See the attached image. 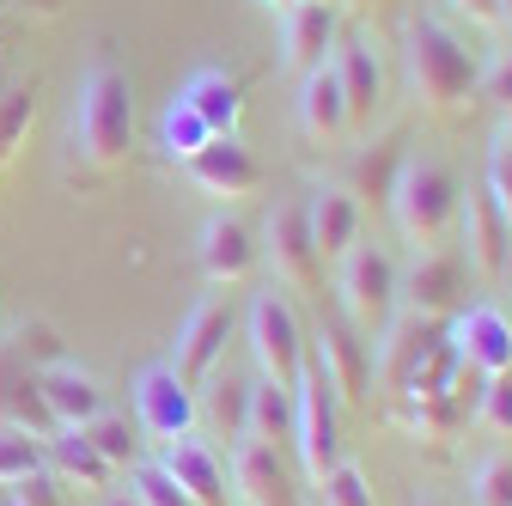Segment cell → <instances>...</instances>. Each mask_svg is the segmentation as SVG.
I'll use <instances>...</instances> for the list:
<instances>
[{"instance_id": "6da1fadb", "label": "cell", "mask_w": 512, "mask_h": 506, "mask_svg": "<svg viewBox=\"0 0 512 506\" xmlns=\"http://www.w3.org/2000/svg\"><path fill=\"white\" fill-rule=\"evenodd\" d=\"M128 135H135V86L110 55H98L74 86L68 110V153L80 171H116L128 159Z\"/></svg>"}, {"instance_id": "7a4b0ae2", "label": "cell", "mask_w": 512, "mask_h": 506, "mask_svg": "<svg viewBox=\"0 0 512 506\" xmlns=\"http://www.w3.org/2000/svg\"><path fill=\"white\" fill-rule=\"evenodd\" d=\"M403 68H409V86H415L427 116H458V110L476 104L482 61L452 25L433 19V13L403 19Z\"/></svg>"}, {"instance_id": "3957f363", "label": "cell", "mask_w": 512, "mask_h": 506, "mask_svg": "<svg viewBox=\"0 0 512 506\" xmlns=\"http://www.w3.org/2000/svg\"><path fill=\"white\" fill-rule=\"evenodd\" d=\"M458 202H464L458 171L445 165V159H433V153H409L403 171H397V183H391V196H384L397 232H403L415 250L445 244V232L458 226Z\"/></svg>"}, {"instance_id": "277c9868", "label": "cell", "mask_w": 512, "mask_h": 506, "mask_svg": "<svg viewBox=\"0 0 512 506\" xmlns=\"http://www.w3.org/2000/svg\"><path fill=\"white\" fill-rule=\"evenodd\" d=\"M293 452H299V470L311 476V488L342 464V397L311 354L293 385Z\"/></svg>"}, {"instance_id": "5b68a950", "label": "cell", "mask_w": 512, "mask_h": 506, "mask_svg": "<svg viewBox=\"0 0 512 506\" xmlns=\"http://www.w3.org/2000/svg\"><path fill=\"white\" fill-rule=\"evenodd\" d=\"M244 342H250V360L263 378H275V385H299V372H305V324H299V311L281 287L269 293H256L250 311H244Z\"/></svg>"}, {"instance_id": "8992f818", "label": "cell", "mask_w": 512, "mask_h": 506, "mask_svg": "<svg viewBox=\"0 0 512 506\" xmlns=\"http://www.w3.org/2000/svg\"><path fill=\"white\" fill-rule=\"evenodd\" d=\"M336 299H342V318L360 336H378L397 318V263H391V250L384 244H354L336 263Z\"/></svg>"}, {"instance_id": "52a82bcc", "label": "cell", "mask_w": 512, "mask_h": 506, "mask_svg": "<svg viewBox=\"0 0 512 506\" xmlns=\"http://www.w3.org/2000/svg\"><path fill=\"white\" fill-rule=\"evenodd\" d=\"M232 330H238V311H232L226 299L208 293V299L189 305V318H183V330H177V354H171V372L183 378L189 391H202V378L226 360Z\"/></svg>"}, {"instance_id": "ba28073f", "label": "cell", "mask_w": 512, "mask_h": 506, "mask_svg": "<svg viewBox=\"0 0 512 506\" xmlns=\"http://www.w3.org/2000/svg\"><path fill=\"white\" fill-rule=\"evenodd\" d=\"M439 336H445V318H421V311L391 318V324L378 330V342H372V385L391 391V397H403L409 378H415V366L433 354Z\"/></svg>"}, {"instance_id": "9c48e42d", "label": "cell", "mask_w": 512, "mask_h": 506, "mask_svg": "<svg viewBox=\"0 0 512 506\" xmlns=\"http://www.w3.org/2000/svg\"><path fill=\"white\" fill-rule=\"evenodd\" d=\"M317 366H324V378L336 385L342 409H366L372 403V348L366 336L348 324V318H317Z\"/></svg>"}, {"instance_id": "30bf717a", "label": "cell", "mask_w": 512, "mask_h": 506, "mask_svg": "<svg viewBox=\"0 0 512 506\" xmlns=\"http://www.w3.org/2000/svg\"><path fill=\"white\" fill-rule=\"evenodd\" d=\"M263 250H269V269H275V281L281 287H293V293H317V244H311V220H305V196H293V202H275V214L263 220Z\"/></svg>"}, {"instance_id": "8fae6325", "label": "cell", "mask_w": 512, "mask_h": 506, "mask_svg": "<svg viewBox=\"0 0 512 506\" xmlns=\"http://www.w3.org/2000/svg\"><path fill=\"white\" fill-rule=\"evenodd\" d=\"M196 415H202V409H196V391H189L171 366H147V372L135 378V427H141L147 439L171 446V439L196 433Z\"/></svg>"}, {"instance_id": "7c38bea8", "label": "cell", "mask_w": 512, "mask_h": 506, "mask_svg": "<svg viewBox=\"0 0 512 506\" xmlns=\"http://www.w3.org/2000/svg\"><path fill=\"white\" fill-rule=\"evenodd\" d=\"M226 482H232L238 506H305L281 446H263V439H238L232 464H226Z\"/></svg>"}, {"instance_id": "4fadbf2b", "label": "cell", "mask_w": 512, "mask_h": 506, "mask_svg": "<svg viewBox=\"0 0 512 506\" xmlns=\"http://www.w3.org/2000/svg\"><path fill=\"white\" fill-rule=\"evenodd\" d=\"M397 299H409V311H421V318H452L464 299V250L452 244L415 250L409 275H397Z\"/></svg>"}, {"instance_id": "5bb4252c", "label": "cell", "mask_w": 512, "mask_h": 506, "mask_svg": "<svg viewBox=\"0 0 512 506\" xmlns=\"http://www.w3.org/2000/svg\"><path fill=\"white\" fill-rule=\"evenodd\" d=\"M445 342L458 348V360H470L488 378L512 372V318L500 305H458L445 318Z\"/></svg>"}, {"instance_id": "9a60e30c", "label": "cell", "mask_w": 512, "mask_h": 506, "mask_svg": "<svg viewBox=\"0 0 512 506\" xmlns=\"http://www.w3.org/2000/svg\"><path fill=\"white\" fill-rule=\"evenodd\" d=\"M458 232H464V263L482 275V281H500L506 275V257H512V226L500 220L488 183H470L464 202H458Z\"/></svg>"}, {"instance_id": "2e32d148", "label": "cell", "mask_w": 512, "mask_h": 506, "mask_svg": "<svg viewBox=\"0 0 512 506\" xmlns=\"http://www.w3.org/2000/svg\"><path fill=\"white\" fill-rule=\"evenodd\" d=\"M330 61H336V80H342V98H348V129H372V116L384 110V61H378L372 37L366 31L336 37Z\"/></svg>"}, {"instance_id": "e0dca14e", "label": "cell", "mask_w": 512, "mask_h": 506, "mask_svg": "<svg viewBox=\"0 0 512 506\" xmlns=\"http://www.w3.org/2000/svg\"><path fill=\"white\" fill-rule=\"evenodd\" d=\"M336 37H342L336 7H324V0H293V7H281V68L311 74L317 61H330Z\"/></svg>"}, {"instance_id": "ac0fdd59", "label": "cell", "mask_w": 512, "mask_h": 506, "mask_svg": "<svg viewBox=\"0 0 512 506\" xmlns=\"http://www.w3.org/2000/svg\"><path fill=\"white\" fill-rule=\"evenodd\" d=\"M293 116H299V135L311 147H336L348 135V98H342V80H336V61H317L311 74H299Z\"/></svg>"}, {"instance_id": "d6986e66", "label": "cell", "mask_w": 512, "mask_h": 506, "mask_svg": "<svg viewBox=\"0 0 512 506\" xmlns=\"http://www.w3.org/2000/svg\"><path fill=\"white\" fill-rule=\"evenodd\" d=\"M183 171H189V183H196V189H208V196H226V202L250 196V189L263 183V165H256V153H250L238 135H214L196 159H183Z\"/></svg>"}, {"instance_id": "ffe728a7", "label": "cell", "mask_w": 512, "mask_h": 506, "mask_svg": "<svg viewBox=\"0 0 512 506\" xmlns=\"http://www.w3.org/2000/svg\"><path fill=\"white\" fill-rule=\"evenodd\" d=\"M37 391H43V403H49L55 427H86V421H98V415L110 409L104 378H98V372H86V366H74V360L43 366V372H37Z\"/></svg>"}, {"instance_id": "44dd1931", "label": "cell", "mask_w": 512, "mask_h": 506, "mask_svg": "<svg viewBox=\"0 0 512 506\" xmlns=\"http://www.w3.org/2000/svg\"><path fill=\"white\" fill-rule=\"evenodd\" d=\"M305 220H311L317 263H342L360 244V202L348 196V183H317L305 196Z\"/></svg>"}, {"instance_id": "7402d4cb", "label": "cell", "mask_w": 512, "mask_h": 506, "mask_svg": "<svg viewBox=\"0 0 512 506\" xmlns=\"http://www.w3.org/2000/svg\"><path fill=\"white\" fill-rule=\"evenodd\" d=\"M159 464L177 476V488L196 500V506H232V482H226V464L214 458V446L208 439H196V433H183V439H171V446L159 452Z\"/></svg>"}, {"instance_id": "603a6c76", "label": "cell", "mask_w": 512, "mask_h": 506, "mask_svg": "<svg viewBox=\"0 0 512 506\" xmlns=\"http://www.w3.org/2000/svg\"><path fill=\"white\" fill-rule=\"evenodd\" d=\"M196 263H202V275H208L214 287L244 281V275L256 269V232H250L238 214H214V220L202 226V238H196Z\"/></svg>"}, {"instance_id": "cb8c5ba5", "label": "cell", "mask_w": 512, "mask_h": 506, "mask_svg": "<svg viewBox=\"0 0 512 506\" xmlns=\"http://www.w3.org/2000/svg\"><path fill=\"white\" fill-rule=\"evenodd\" d=\"M0 421H13V427H25L37 439L55 433V415H49V403L37 391V366L13 342H0Z\"/></svg>"}, {"instance_id": "d4e9b609", "label": "cell", "mask_w": 512, "mask_h": 506, "mask_svg": "<svg viewBox=\"0 0 512 506\" xmlns=\"http://www.w3.org/2000/svg\"><path fill=\"white\" fill-rule=\"evenodd\" d=\"M43 458H49V470H55L61 482H80V494H104L110 476H116L80 427H55V433L43 439Z\"/></svg>"}, {"instance_id": "484cf974", "label": "cell", "mask_w": 512, "mask_h": 506, "mask_svg": "<svg viewBox=\"0 0 512 506\" xmlns=\"http://www.w3.org/2000/svg\"><path fill=\"white\" fill-rule=\"evenodd\" d=\"M177 92L189 98V110H196L214 135H238V116H244V86H238L226 68H196V74H189Z\"/></svg>"}, {"instance_id": "4316f807", "label": "cell", "mask_w": 512, "mask_h": 506, "mask_svg": "<svg viewBox=\"0 0 512 506\" xmlns=\"http://www.w3.org/2000/svg\"><path fill=\"white\" fill-rule=\"evenodd\" d=\"M403 159H409V141H403V129H391V135H366L360 141V153H354V171H348V196L360 202V196H372V202H384L391 196V183H397V171H403Z\"/></svg>"}, {"instance_id": "83f0119b", "label": "cell", "mask_w": 512, "mask_h": 506, "mask_svg": "<svg viewBox=\"0 0 512 506\" xmlns=\"http://www.w3.org/2000/svg\"><path fill=\"white\" fill-rule=\"evenodd\" d=\"M244 439H263V446H293V391H287V385H275V378H256V385H250Z\"/></svg>"}, {"instance_id": "f1b7e54d", "label": "cell", "mask_w": 512, "mask_h": 506, "mask_svg": "<svg viewBox=\"0 0 512 506\" xmlns=\"http://www.w3.org/2000/svg\"><path fill=\"white\" fill-rule=\"evenodd\" d=\"M202 391L208 397H196V409H208V421L226 433V439H244V415H250V378H238L226 360L202 378Z\"/></svg>"}, {"instance_id": "f546056e", "label": "cell", "mask_w": 512, "mask_h": 506, "mask_svg": "<svg viewBox=\"0 0 512 506\" xmlns=\"http://www.w3.org/2000/svg\"><path fill=\"white\" fill-rule=\"evenodd\" d=\"M208 141H214V129H208V122H202L196 110H189V98L177 92V98H171V104L159 110V153L183 165V159H196V153H202Z\"/></svg>"}, {"instance_id": "4dcf8cb0", "label": "cell", "mask_w": 512, "mask_h": 506, "mask_svg": "<svg viewBox=\"0 0 512 506\" xmlns=\"http://www.w3.org/2000/svg\"><path fill=\"white\" fill-rule=\"evenodd\" d=\"M397 421H403L415 439H452L470 415H464L452 397H397Z\"/></svg>"}, {"instance_id": "1f68e13d", "label": "cell", "mask_w": 512, "mask_h": 506, "mask_svg": "<svg viewBox=\"0 0 512 506\" xmlns=\"http://www.w3.org/2000/svg\"><path fill=\"white\" fill-rule=\"evenodd\" d=\"M80 433L98 446V458H104L110 470H135V464H141V439H135L141 427L128 421V415H110V409H104V415H98V421H86Z\"/></svg>"}, {"instance_id": "d6a6232c", "label": "cell", "mask_w": 512, "mask_h": 506, "mask_svg": "<svg viewBox=\"0 0 512 506\" xmlns=\"http://www.w3.org/2000/svg\"><path fill=\"white\" fill-rule=\"evenodd\" d=\"M37 470H49L43 439L25 433V427H13V421H0V488H13V482H25Z\"/></svg>"}, {"instance_id": "836d02e7", "label": "cell", "mask_w": 512, "mask_h": 506, "mask_svg": "<svg viewBox=\"0 0 512 506\" xmlns=\"http://www.w3.org/2000/svg\"><path fill=\"white\" fill-rule=\"evenodd\" d=\"M470 506H512V458L506 452H488L470 470Z\"/></svg>"}, {"instance_id": "e575fe53", "label": "cell", "mask_w": 512, "mask_h": 506, "mask_svg": "<svg viewBox=\"0 0 512 506\" xmlns=\"http://www.w3.org/2000/svg\"><path fill=\"white\" fill-rule=\"evenodd\" d=\"M128 482H135V500L141 506H196V500H189L183 488H177V476L165 470V464H135V470H128Z\"/></svg>"}, {"instance_id": "d590c367", "label": "cell", "mask_w": 512, "mask_h": 506, "mask_svg": "<svg viewBox=\"0 0 512 506\" xmlns=\"http://www.w3.org/2000/svg\"><path fill=\"white\" fill-rule=\"evenodd\" d=\"M470 421H482L488 433L512 439V372L488 378V385H482V403H476V415H470Z\"/></svg>"}, {"instance_id": "8d00e7d4", "label": "cell", "mask_w": 512, "mask_h": 506, "mask_svg": "<svg viewBox=\"0 0 512 506\" xmlns=\"http://www.w3.org/2000/svg\"><path fill=\"white\" fill-rule=\"evenodd\" d=\"M482 183H488V196H494L500 220L512 226V141H506V135L488 147V171H482Z\"/></svg>"}, {"instance_id": "74e56055", "label": "cell", "mask_w": 512, "mask_h": 506, "mask_svg": "<svg viewBox=\"0 0 512 506\" xmlns=\"http://www.w3.org/2000/svg\"><path fill=\"white\" fill-rule=\"evenodd\" d=\"M317 494H324V506H372V488L354 464H336L324 482H317Z\"/></svg>"}, {"instance_id": "f35d334b", "label": "cell", "mask_w": 512, "mask_h": 506, "mask_svg": "<svg viewBox=\"0 0 512 506\" xmlns=\"http://www.w3.org/2000/svg\"><path fill=\"white\" fill-rule=\"evenodd\" d=\"M7 342H13V348H19L37 372H43V366H55V360H68V354H61V336H55L49 324H19Z\"/></svg>"}, {"instance_id": "ab89813d", "label": "cell", "mask_w": 512, "mask_h": 506, "mask_svg": "<svg viewBox=\"0 0 512 506\" xmlns=\"http://www.w3.org/2000/svg\"><path fill=\"white\" fill-rule=\"evenodd\" d=\"M476 98H488L494 110H512V49H494L482 61V80H476Z\"/></svg>"}, {"instance_id": "60d3db41", "label": "cell", "mask_w": 512, "mask_h": 506, "mask_svg": "<svg viewBox=\"0 0 512 506\" xmlns=\"http://www.w3.org/2000/svg\"><path fill=\"white\" fill-rule=\"evenodd\" d=\"M7 500H19V506H68V500H61V476H55V470H37V476L13 482Z\"/></svg>"}, {"instance_id": "b9f144b4", "label": "cell", "mask_w": 512, "mask_h": 506, "mask_svg": "<svg viewBox=\"0 0 512 506\" xmlns=\"http://www.w3.org/2000/svg\"><path fill=\"white\" fill-rule=\"evenodd\" d=\"M452 13H464L476 31H500V0H452Z\"/></svg>"}, {"instance_id": "7bdbcfd3", "label": "cell", "mask_w": 512, "mask_h": 506, "mask_svg": "<svg viewBox=\"0 0 512 506\" xmlns=\"http://www.w3.org/2000/svg\"><path fill=\"white\" fill-rule=\"evenodd\" d=\"M98 506H141V500H135V488H128V494H110V488H104V494H98Z\"/></svg>"}, {"instance_id": "ee69618b", "label": "cell", "mask_w": 512, "mask_h": 506, "mask_svg": "<svg viewBox=\"0 0 512 506\" xmlns=\"http://www.w3.org/2000/svg\"><path fill=\"white\" fill-rule=\"evenodd\" d=\"M500 31L512 37V0H500Z\"/></svg>"}, {"instance_id": "f6af8a7d", "label": "cell", "mask_w": 512, "mask_h": 506, "mask_svg": "<svg viewBox=\"0 0 512 506\" xmlns=\"http://www.w3.org/2000/svg\"><path fill=\"white\" fill-rule=\"evenodd\" d=\"M500 281H506V293H512V257H506V275H500Z\"/></svg>"}, {"instance_id": "bcb514c9", "label": "cell", "mask_w": 512, "mask_h": 506, "mask_svg": "<svg viewBox=\"0 0 512 506\" xmlns=\"http://www.w3.org/2000/svg\"><path fill=\"white\" fill-rule=\"evenodd\" d=\"M269 7H275V13H281V7H293V0H269Z\"/></svg>"}, {"instance_id": "7dc6e473", "label": "cell", "mask_w": 512, "mask_h": 506, "mask_svg": "<svg viewBox=\"0 0 512 506\" xmlns=\"http://www.w3.org/2000/svg\"><path fill=\"white\" fill-rule=\"evenodd\" d=\"M506 141H512V110H506Z\"/></svg>"}, {"instance_id": "c3c4849f", "label": "cell", "mask_w": 512, "mask_h": 506, "mask_svg": "<svg viewBox=\"0 0 512 506\" xmlns=\"http://www.w3.org/2000/svg\"><path fill=\"white\" fill-rule=\"evenodd\" d=\"M342 7H366V0H342Z\"/></svg>"}, {"instance_id": "681fc988", "label": "cell", "mask_w": 512, "mask_h": 506, "mask_svg": "<svg viewBox=\"0 0 512 506\" xmlns=\"http://www.w3.org/2000/svg\"><path fill=\"white\" fill-rule=\"evenodd\" d=\"M324 7H342V0H324Z\"/></svg>"}, {"instance_id": "f907efd6", "label": "cell", "mask_w": 512, "mask_h": 506, "mask_svg": "<svg viewBox=\"0 0 512 506\" xmlns=\"http://www.w3.org/2000/svg\"><path fill=\"white\" fill-rule=\"evenodd\" d=\"M0 506H19V500H0Z\"/></svg>"}, {"instance_id": "816d5d0a", "label": "cell", "mask_w": 512, "mask_h": 506, "mask_svg": "<svg viewBox=\"0 0 512 506\" xmlns=\"http://www.w3.org/2000/svg\"><path fill=\"white\" fill-rule=\"evenodd\" d=\"M421 506H439V500H421Z\"/></svg>"}]
</instances>
